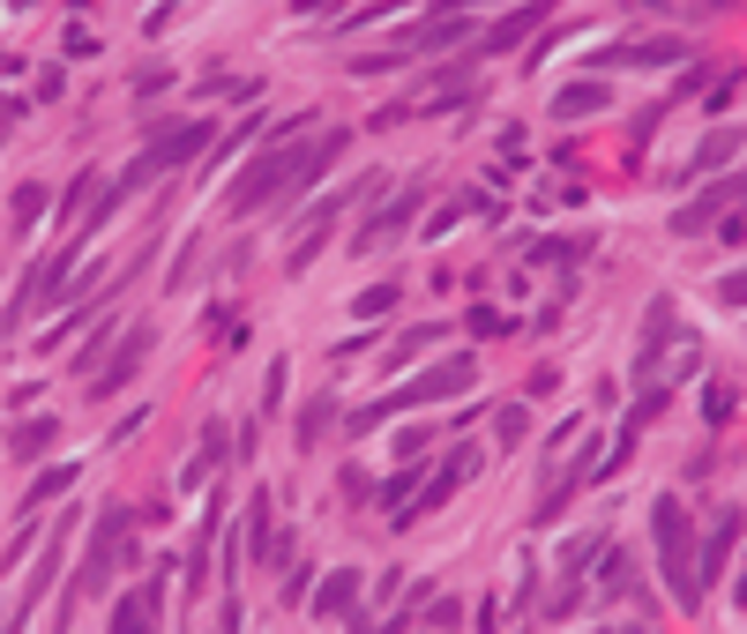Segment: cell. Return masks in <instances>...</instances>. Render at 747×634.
Listing matches in <instances>:
<instances>
[{
	"label": "cell",
	"instance_id": "cell-1",
	"mask_svg": "<svg viewBox=\"0 0 747 634\" xmlns=\"http://www.w3.org/2000/svg\"><path fill=\"white\" fill-rule=\"evenodd\" d=\"M472 380H478V359H472V351H456V359H441L434 374L404 380L397 396H374L366 411H351V434H374L382 418H397V411H418V403H441V396H464Z\"/></svg>",
	"mask_w": 747,
	"mask_h": 634
},
{
	"label": "cell",
	"instance_id": "cell-2",
	"mask_svg": "<svg viewBox=\"0 0 747 634\" xmlns=\"http://www.w3.org/2000/svg\"><path fill=\"white\" fill-rule=\"evenodd\" d=\"M658 515V560H666V590H673L680 612H695L703 605V590H695V515L666 493V501L651 507Z\"/></svg>",
	"mask_w": 747,
	"mask_h": 634
},
{
	"label": "cell",
	"instance_id": "cell-3",
	"mask_svg": "<svg viewBox=\"0 0 747 634\" xmlns=\"http://www.w3.org/2000/svg\"><path fill=\"white\" fill-rule=\"evenodd\" d=\"M128 522H136V507H128V501L98 507V530H90V553H82V574H75L68 605H75V597H90V590H105V574H113V553H120V530H128Z\"/></svg>",
	"mask_w": 747,
	"mask_h": 634
},
{
	"label": "cell",
	"instance_id": "cell-4",
	"mask_svg": "<svg viewBox=\"0 0 747 634\" xmlns=\"http://www.w3.org/2000/svg\"><path fill=\"white\" fill-rule=\"evenodd\" d=\"M472 470H478V448H449V463H441V470H434V478H426V486L411 493V507H404V515H389V530H411L418 515H434V507H449V493H456V486H464Z\"/></svg>",
	"mask_w": 747,
	"mask_h": 634
},
{
	"label": "cell",
	"instance_id": "cell-5",
	"mask_svg": "<svg viewBox=\"0 0 747 634\" xmlns=\"http://www.w3.org/2000/svg\"><path fill=\"white\" fill-rule=\"evenodd\" d=\"M418 202H426V180H411V187L397 194V202H389V209H382V217H366V224H359V232H351V254L397 247V240H404V224H411V217H418Z\"/></svg>",
	"mask_w": 747,
	"mask_h": 634
},
{
	"label": "cell",
	"instance_id": "cell-6",
	"mask_svg": "<svg viewBox=\"0 0 747 634\" xmlns=\"http://www.w3.org/2000/svg\"><path fill=\"white\" fill-rule=\"evenodd\" d=\"M150 351H157V328H150V321H136V328L120 336V351L105 359V374L90 380V403H105V396H120V388L136 380V366H142V359H150Z\"/></svg>",
	"mask_w": 747,
	"mask_h": 634
},
{
	"label": "cell",
	"instance_id": "cell-7",
	"mask_svg": "<svg viewBox=\"0 0 747 634\" xmlns=\"http://www.w3.org/2000/svg\"><path fill=\"white\" fill-rule=\"evenodd\" d=\"M725 209H740V165H733V180H718V187H703L695 202H680V209H673V232H710Z\"/></svg>",
	"mask_w": 747,
	"mask_h": 634
},
{
	"label": "cell",
	"instance_id": "cell-8",
	"mask_svg": "<svg viewBox=\"0 0 747 634\" xmlns=\"http://www.w3.org/2000/svg\"><path fill=\"white\" fill-rule=\"evenodd\" d=\"M733 545H740V501L718 507L710 515V538H703V553H695V590L710 582V574H725V560H733Z\"/></svg>",
	"mask_w": 747,
	"mask_h": 634
},
{
	"label": "cell",
	"instance_id": "cell-9",
	"mask_svg": "<svg viewBox=\"0 0 747 634\" xmlns=\"http://www.w3.org/2000/svg\"><path fill=\"white\" fill-rule=\"evenodd\" d=\"M464 38H472V15H426L397 38V53H456Z\"/></svg>",
	"mask_w": 747,
	"mask_h": 634
},
{
	"label": "cell",
	"instance_id": "cell-10",
	"mask_svg": "<svg viewBox=\"0 0 747 634\" xmlns=\"http://www.w3.org/2000/svg\"><path fill=\"white\" fill-rule=\"evenodd\" d=\"M545 23V8H508V15H501V23H493V30H486V38H478L472 53H464V61H493V53H516V38H531V30H539Z\"/></svg>",
	"mask_w": 747,
	"mask_h": 634
},
{
	"label": "cell",
	"instance_id": "cell-11",
	"mask_svg": "<svg viewBox=\"0 0 747 634\" xmlns=\"http://www.w3.org/2000/svg\"><path fill=\"white\" fill-rule=\"evenodd\" d=\"M687 61V38H643V46H606L598 67H673Z\"/></svg>",
	"mask_w": 747,
	"mask_h": 634
},
{
	"label": "cell",
	"instance_id": "cell-12",
	"mask_svg": "<svg viewBox=\"0 0 747 634\" xmlns=\"http://www.w3.org/2000/svg\"><path fill=\"white\" fill-rule=\"evenodd\" d=\"M666 344H673V299H651V314H643V351H635V374H643V380L658 374Z\"/></svg>",
	"mask_w": 747,
	"mask_h": 634
},
{
	"label": "cell",
	"instance_id": "cell-13",
	"mask_svg": "<svg viewBox=\"0 0 747 634\" xmlns=\"http://www.w3.org/2000/svg\"><path fill=\"white\" fill-rule=\"evenodd\" d=\"M613 90L598 82V75H583V82H561L553 90V120H583V113H606Z\"/></svg>",
	"mask_w": 747,
	"mask_h": 634
},
{
	"label": "cell",
	"instance_id": "cell-14",
	"mask_svg": "<svg viewBox=\"0 0 747 634\" xmlns=\"http://www.w3.org/2000/svg\"><path fill=\"white\" fill-rule=\"evenodd\" d=\"M157 597H165V574H150L136 597H120V605H113V634H150V620H157Z\"/></svg>",
	"mask_w": 747,
	"mask_h": 634
},
{
	"label": "cell",
	"instance_id": "cell-15",
	"mask_svg": "<svg viewBox=\"0 0 747 634\" xmlns=\"http://www.w3.org/2000/svg\"><path fill=\"white\" fill-rule=\"evenodd\" d=\"M224 455H232V426H224V418H209V426H203V441H195V463L180 470V486L195 493V486H203V478L217 470V463H224Z\"/></svg>",
	"mask_w": 747,
	"mask_h": 634
},
{
	"label": "cell",
	"instance_id": "cell-16",
	"mask_svg": "<svg viewBox=\"0 0 747 634\" xmlns=\"http://www.w3.org/2000/svg\"><path fill=\"white\" fill-rule=\"evenodd\" d=\"M53 441H61V418H23V426H8V455H15V463H38Z\"/></svg>",
	"mask_w": 747,
	"mask_h": 634
},
{
	"label": "cell",
	"instance_id": "cell-17",
	"mask_svg": "<svg viewBox=\"0 0 747 634\" xmlns=\"http://www.w3.org/2000/svg\"><path fill=\"white\" fill-rule=\"evenodd\" d=\"M337 612H359V568H337L314 590V620H337Z\"/></svg>",
	"mask_w": 747,
	"mask_h": 634
},
{
	"label": "cell",
	"instance_id": "cell-18",
	"mask_svg": "<svg viewBox=\"0 0 747 634\" xmlns=\"http://www.w3.org/2000/svg\"><path fill=\"white\" fill-rule=\"evenodd\" d=\"M120 336H128V328L98 321V336H82V344H75V374H82V380H98V374H105V359L120 351Z\"/></svg>",
	"mask_w": 747,
	"mask_h": 634
},
{
	"label": "cell",
	"instance_id": "cell-19",
	"mask_svg": "<svg viewBox=\"0 0 747 634\" xmlns=\"http://www.w3.org/2000/svg\"><path fill=\"white\" fill-rule=\"evenodd\" d=\"M733 157H740V127H718V134H710L695 157H687V172H725Z\"/></svg>",
	"mask_w": 747,
	"mask_h": 634
},
{
	"label": "cell",
	"instance_id": "cell-20",
	"mask_svg": "<svg viewBox=\"0 0 747 634\" xmlns=\"http://www.w3.org/2000/svg\"><path fill=\"white\" fill-rule=\"evenodd\" d=\"M240 553L270 560V486H255V501H247V538H240Z\"/></svg>",
	"mask_w": 747,
	"mask_h": 634
},
{
	"label": "cell",
	"instance_id": "cell-21",
	"mask_svg": "<svg viewBox=\"0 0 747 634\" xmlns=\"http://www.w3.org/2000/svg\"><path fill=\"white\" fill-rule=\"evenodd\" d=\"M75 486V463H53V470H38V478H30V493H23V507H15V515H38V507L53 501V493H68Z\"/></svg>",
	"mask_w": 747,
	"mask_h": 634
},
{
	"label": "cell",
	"instance_id": "cell-22",
	"mask_svg": "<svg viewBox=\"0 0 747 634\" xmlns=\"http://www.w3.org/2000/svg\"><path fill=\"white\" fill-rule=\"evenodd\" d=\"M217 530H224V501L203 507V530H195V553H188V574H195V590H203V568H209V545H217Z\"/></svg>",
	"mask_w": 747,
	"mask_h": 634
},
{
	"label": "cell",
	"instance_id": "cell-23",
	"mask_svg": "<svg viewBox=\"0 0 747 634\" xmlns=\"http://www.w3.org/2000/svg\"><path fill=\"white\" fill-rule=\"evenodd\" d=\"M598 553H606V522H598V530H583V538H568V545H561V574H583V568H591V560H598Z\"/></svg>",
	"mask_w": 747,
	"mask_h": 634
},
{
	"label": "cell",
	"instance_id": "cell-24",
	"mask_svg": "<svg viewBox=\"0 0 747 634\" xmlns=\"http://www.w3.org/2000/svg\"><path fill=\"white\" fill-rule=\"evenodd\" d=\"M330 426H337V403H330V396H314V403H307V411H299V448H307V455H314V441H322V434H330Z\"/></svg>",
	"mask_w": 747,
	"mask_h": 634
},
{
	"label": "cell",
	"instance_id": "cell-25",
	"mask_svg": "<svg viewBox=\"0 0 747 634\" xmlns=\"http://www.w3.org/2000/svg\"><path fill=\"white\" fill-rule=\"evenodd\" d=\"M38 209H46V187H38V180H23V187L8 194V224H15V232H30Z\"/></svg>",
	"mask_w": 747,
	"mask_h": 634
},
{
	"label": "cell",
	"instance_id": "cell-26",
	"mask_svg": "<svg viewBox=\"0 0 747 634\" xmlns=\"http://www.w3.org/2000/svg\"><path fill=\"white\" fill-rule=\"evenodd\" d=\"M666 403H673V388H666V380H643V396H635V411H628V426L643 434V426H651V418H658Z\"/></svg>",
	"mask_w": 747,
	"mask_h": 634
},
{
	"label": "cell",
	"instance_id": "cell-27",
	"mask_svg": "<svg viewBox=\"0 0 747 634\" xmlns=\"http://www.w3.org/2000/svg\"><path fill=\"white\" fill-rule=\"evenodd\" d=\"M733 403H740V388H733V380H710V388H703V418H710V426H725V418H733Z\"/></svg>",
	"mask_w": 747,
	"mask_h": 634
},
{
	"label": "cell",
	"instance_id": "cell-28",
	"mask_svg": "<svg viewBox=\"0 0 747 634\" xmlns=\"http://www.w3.org/2000/svg\"><path fill=\"white\" fill-rule=\"evenodd\" d=\"M284 388H292V359H270V374H262V411H284Z\"/></svg>",
	"mask_w": 747,
	"mask_h": 634
},
{
	"label": "cell",
	"instance_id": "cell-29",
	"mask_svg": "<svg viewBox=\"0 0 747 634\" xmlns=\"http://www.w3.org/2000/svg\"><path fill=\"white\" fill-rule=\"evenodd\" d=\"M598 582H606L613 597H620V590H635V574H628V553H620V545H613L606 560H598Z\"/></svg>",
	"mask_w": 747,
	"mask_h": 634
},
{
	"label": "cell",
	"instance_id": "cell-30",
	"mask_svg": "<svg viewBox=\"0 0 747 634\" xmlns=\"http://www.w3.org/2000/svg\"><path fill=\"white\" fill-rule=\"evenodd\" d=\"M539 261H545V269H576L583 247H576V240H539Z\"/></svg>",
	"mask_w": 747,
	"mask_h": 634
},
{
	"label": "cell",
	"instance_id": "cell-31",
	"mask_svg": "<svg viewBox=\"0 0 747 634\" xmlns=\"http://www.w3.org/2000/svg\"><path fill=\"white\" fill-rule=\"evenodd\" d=\"M493 441H501V448L524 441V403H501V418H493Z\"/></svg>",
	"mask_w": 747,
	"mask_h": 634
},
{
	"label": "cell",
	"instance_id": "cell-32",
	"mask_svg": "<svg viewBox=\"0 0 747 634\" xmlns=\"http://www.w3.org/2000/svg\"><path fill=\"white\" fill-rule=\"evenodd\" d=\"M61 53H68V61H90V53H98L90 23H68V30H61Z\"/></svg>",
	"mask_w": 747,
	"mask_h": 634
},
{
	"label": "cell",
	"instance_id": "cell-33",
	"mask_svg": "<svg viewBox=\"0 0 747 634\" xmlns=\"http://www.w3.org/2000/svg\"><path fill=\"white\" fill-rule=\"evenodd\" d=\"M426 627H464V605H456V597H434V605H426Z\"/></svg>",
	"mask_w": 747,
	"mask_h": 634
},
{
	"label": "cell",
	"instance_id": "cell-34",
	"mask_svg": "<svg viewBox=\"0 0 747 634\" xmlns=\"http://www.w3.org/2000/svg\"><path fill=\"white\" fill-rule=\"evenodd\" d=\"M426 448H434V426H411V434H397V455H404V463H426Z\"/></svg>",
	"mask_w": 747,
	"mask_h": 634
},
{
	"label": "cell",
	"instance_id": "cell-35",
	"mask_svg": "<svg viewBox=\"0 0 747 634\" xmlns=\"http://www.w3.org/2000/svg\"><path fill=\"white\" fill-rule=\"evenodd\" d=\"M128 90H136V98H165V90H172V67H142Z\"/></svg>",
	"mask_w": 747,
	"mask_h": 634
},
{
	"label": "cell",
	"instance_id": "cell-36",
	"mask_svg": "<svg viewBox=\"0 0 747 634\" xmlns=\"http://www.w3.org/2000/svg\"><path fill=\"white\" fill-rule=\"evenodd\" d=\"M397 307V284H374V292H359V314L374 321V314H389Z\"/></svg>",
	"mask_w": 747,
	"mask_h": 634
},
{
	"label": "cell",
	"instance_id": "cell-37",
	"mask_svg": "<svg viewBox=\"0 0 747 634\" xmlns=\"http://www.w3.org/2000/svg\"><path fill=\"white\" fill-rule=\"evenodd\" d=\"M516 321L508 314H493V307H472V336H508Z\"/></svg>",
	"mask_w": 747,
	"mask_h": 634
},
{
	"label": "cell",
	"instance_id": "cell-38",
	"mask_svg": "<svg viewBox=\"0 0 747 634\" xmlns=\"http://www.w3.org/2000/svg\"><path fill=\"white\" fill-rule=\"evenodd\" d=\"M576 597H583V590H576V574H568V582H561V590L545 597V620H561V612H576Z\"/></svg>",
	"mask_w": 747,
	"mask_h": 634
},
{
	"label": "cell",
	"instance_id": "cell-39",
	"mask_svg": "<svg viewBox=\"0 0 747 634\" xmlns=\"http://www.w3.org/2000/svg\"><path fill=\"white\" fill-rule=\"evenodd\" d=\"M255 134H262V113H255V120H240V127H232V134H224V142H217V150H224V157H232V150H247V142H255Z\"/></svg>",
	"mask_w": 747,
	"mask_h": 634
},
{
	"label": "cell",
	"instance_id": "cell-40",
	"mask_svg": "<svg viewBox=\"0 0 747 634\" xmlns=\"http://www.w3.org/2000/svg\"><path fill=\"white\" fill-rule=\"evenodd\" d=\"M733 98H740V67H733V75H718V90H710V113H725Z\"/></svg>",
	"mask_w": 747,
	"mask_h": 634
},
{
	"label": "cell",
	"instance_id": "cell-41",
	"mask_svg": "<svg viewBox=\"0 0 747 634\" xmlns=\"http://www.w3.org/2000/svg\"><path fill=\"white\" fill-rule=\"evenodd\" d=\"M620 634H635V627H620Z\"/></svg>",
	"mask_w": 747,
	"mask_h": 634
}]
</instances>
